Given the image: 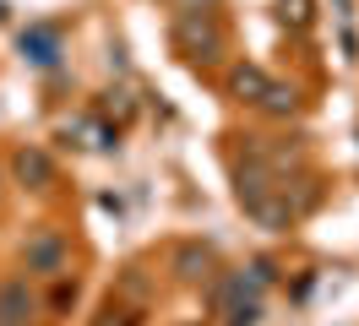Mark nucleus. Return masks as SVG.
<instances>
[{
	"mask_svg": "<svg viewBox=\"0 0 359 326\" xmlns=\"http://www.w3.org/2000/svg\"><path fill=\"white\" fill-rule=\"evenodd\" d=\"M22 49H27V60L55 65V55H60V39H55L49 27H27V33H22Z\"/></svg>",
	"mask_w": 359,
	"mask_h": 326,
	"instance_id": "obj_6",
	"label": "nucleus"
},
{
	"mask_svg": "<svg viewBox=\"0 0 359 326\" xmlns=\"http://www.w3.org/2000/svg\"><path fill=\"white\" fill-rule=\"evenodd\" d=\"M256 104H267L272 114H294V104H299V98H294V87H283V82H272L267 93H262V98H256Z\"/></svg>",
	"mask_w": 359,
	"mask_h": 326,
	"instance_id": "obj_8",
	"label": "nucleus"
},
{
	"mask_svg": "<svg viewBox=\"0 0 359 326\" xmlns=\"http://www.w3.org/2000/svg\"><path fill=\"white\" fill-rule=\"evenodd\" d=\"M17 179L33 185V191L55 185V158H49L44 147H22V152H17Z\"/></svg>",
	"mask_w": 359,
	"mask_h": 326,
	"instance_id": "obj_3",
	"label": "nucleus"
},
{
	"mask_svg": "<svg viewBox=\"0 0 359 326\" xmlns=\"http://www.w3.org/2000/svg\"><path fill=\"white\" fill-rule=\"evenodd\" d=\"M39 315V299L27 294V283H0V326H33Z\"/></svg>",
	"mask_w": 359,
	"mask_h": 326,
	"instance_id": "obj_2",
	"label": "nucleus"
},
{
	"mask_svg": "<svg viewBox=\"0 0 359 326\" xmlns=\"http://www.w3.org/2000/svg\"><path fill=\"white\" fill-rule=\"evenodd\" d=\"M22 261H27V272L60 278V272H66V239L55 234V229H33L27 245H22Z\"/></svg>",
	"mask_w": 359,
	"mask_h": 326,
	"instance_id": "obj_1",
	"label": "nucleus"
},
{
	"mask_svg": "<svg viewBox=\"0 0 359 326\" xmlns=\"http://www.w3.org/2000/svg\"><path fill=\"white\" fill-rule=\"evenodd\" d=\"M229 87L240 93V98H262L272 87V76L262 71V65H234V76H229Z\"/></svg>",
	"mask_w": 359,
	"mask_h": 326,
	"instance_id": "obj_7",
	"label": "nucleus"
},
{
	"mask_svg": "<svg viewBox=\"0 0 359 326\" xmlns=\"http://www.w3.org/2000/svg\"><path fill=\"white\" fill-rule=\"evenodd\" d=\"M180 39L191 43L202 60H212V55H218V27H212L207 17H185V22H180Z\"/></svg>",
	"mask_w": 359,
	"mask_h": 326,
	"instance_id": "obj_4",
	"label": "nucleus"
},
{
	"mask_svg": "<svg viewBox=\"0 0 359 326\" xmlns=\"http://www.w3.org/2000/svg\"><path fill=\"white\" fill-rule=\"evenodd\" d=\"M175 272L185 283L212 278V250H207V245H180V250H175Z\"/></svg>",
	"mask_w": 359,
	"mask_h": 326,
	"instance_id": "obj_5",
	"label": "nucleus"
}]
</instances>
